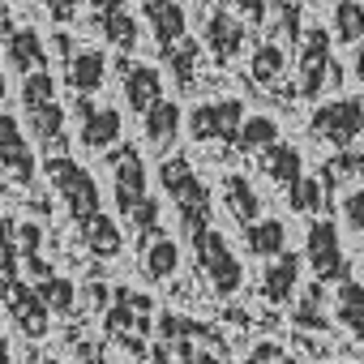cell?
<instances>
[{"label": "cell", "instance_id": "6da1fadb", "mask_svg": "<svg viewBox=\"0 0 364 364\" xmlns=\"http://www.w3.org/2000/svg\"><path fill=\"white\" fill-rule=\"evenodd\" d=\"M159 185L176 202L180 223H185V236L189 240L210 228V189L198 180V171H193V163L185 154H171V159L159 163Z\"/></svg>", "mask_w": 364, "mask_h": 364}, {"label": "cell", "instance_id": "7a4b0ae2", "mask_svg": "<svg viewBox=\"0 0 364 364\" xmlns=\"http://www.w3.org/2000/svg\"><path fill=\"white\" fill-rule=\"evenodd\" d=\"M43 171H48V185L56 189V198L65 202L69 219L77 223V232L103 215V202H99V185H95V176H90L82 163H73L69 154H48Z\"/></svg>", "mask_w": 364, "mask_h": 364}, {"label": "cell", "instance_id": "3957f363", "mask_svg": "<svg viewBox=\"0 0 364 364\" xmlns=\"http://www.w3.org/2000/svg\"><path fill=\"white\" fill-rule=\"evenodd\" d=\"M154 304H150V296H141V291H129V287H116L112 291V304H107V313H103V326H107V334L124 347V351H133V355H141L150 343V330H154Z\"/></svg>", "mask_w": 364, "mask_h": 364}, {"label": "cell", "instance_id": "277c9868", "mask_svg": "<svg viewBox=\"0 0 364 364\" xmlns=\"http://www.w3.org/2000/svg\"><path fill=\"white\" fill-rule=\"evenodd\" d=\"M343 69L334 65V43L326 26H309L296 43V95L300 99H317L326 90V82H338Z\"/></svg>", "mask_w": 364, "mask_h": 364}, {"label": "cell", "instance_id": "5b68a950", "mask_svg": "<svg viewBox=\"0 0 364 364\" xmlns=\"http://www.w3.org/2000/svg\"><path fill=\"white\" fill-rule=\"evenodd\" d=\"M189 245H193V257H198L202 279H206L219 296H236L240 283H245V266H240V257L232 253L228 236H223L219 228H206V232L193 236Z\"/></svg>", "mask_w": 364, "mask_h": 364}, {"label": "cell", "instance_id": "8992f818", "mask_svg": "<svg viewBox=\"0 0 364 364\" xmlns=\"http://www.w3.org/2000/svg\"><path fill=\"white\" fill-rule=\"evenodd\" d=\"M245 103L240 99H210V103H198L189 112V137L193 141H228L236 146L240 141V129H245Z\"/></svg>", "mask_w": 364, "mask_h": 364}, {"label": "cell", "instance_id": "52a82bcc", "mask_svg": "<svg viewBox=\"0 0 364 364\" xmlns=\"http://www.w3.org/2000/svg\"><path fill=\"white\" fill-rule=\"evenodd\" d=\"M304 262L313 266L317 283L334 287L347 279V257H343V240H338V228L330 219H313L309 232H304Z\"/></svg>", "mask_w": 364, "mask_h": 364}, {"label": "cell", "instance_id": "ba28073f", "mask_svg": "<svg viewBox=\"0 0 364 364\" xmlns=\"http://www.w3.org/2000/svg\"><path fill=\"white\" fill-rule=\"evenodd\" d=\"M313 137L334 146V150H347L360 133H364V103L360 99H334V103H321L309 120Z\"/></svg>", "mask_w": 364, "mask_h": 364}, {"label": "cell", "instance_id": "9c48e42d", "mask_svg": "<svg viewBox=\"0 0 364 364\" xmlns=\"http://www.w3.org/2000/svg\"><path fill=\"white\" fill-rule=\"evenodd\" d=\"M0 304L9 309L14 326H18L26 338H43V334H48V326H52V309L43 304V296L35 291V283L26 287L18 274H14V279H0Z\"/></svg>", "mask_w": 364, "mask_h": 364}, {"label": "cell", "instance_id": "30bf717a", "mask_svg": "<svg viewBox=\"0 0 364 364\" xmlns=\"http://www.w3.org/2000/svg\"><path fill=\"white\" fill-rule=\"evenodd\" d=\"M107 167H112V185H116V210L124 219H133L141 210V202L150 198V189H146V163H141V154L133 146H120V150L107 154Z\"/></svg>", "mask_w": 364, "mask_h": 364}, {"label": "cell", "instance_id": "8fae6325", "mask_svg": "<svg viewBox=\"0 0 364 364\" xmlns=\"http://www.w3.org/2000/svg\"><path fill=\"white\" fill-rule=\"evenodd\" d=\"M73 112H77V120H82V146H86V150H107V146L120 141L124 116H120L116 107H95L90 95H77Z\"/></svg>", "mask_w": 364, "mask_h": 364}, {"label": "cell", "instance_id": "7c38bea8", "mask_svg": "<svg viewBox=\"0 0 364 364\" xmlns=\"http://www.w3.org/2000/svg\"><path fill=\"white\" fill-rule=\"evenodd\" d=\"M0 167H5L18 185H35V150L26 146L22 124L9 112H0Z\"/></svg>", "mask_w": 364, "mask_h": 364}, {"label": "cell", "instance_id": "4fadbf2b", "mask_svg": "<svg viewBox=\"0 0 364 364\" xmlns=\"http://www.w3.org/2000/svg\"><path fill=\"white\" fill-rule=\"evenodd\" d=\"M90 26L112 43V48H120V52H133L137 48V22H133V14H129V5L124 0H90Z\"/></svg>", "mask_w": 364, "mask_h": 364}, {"label": "cell", "instance_id": "5bb4252c", "mask_svg": "<svg viewBox=\"0 0 364 364\" xmlns=\"http://www.w3.org/2000/svg\"><path fill=\"white\" fill-rule=\"evenodd\" d=\"M120 86H124V99L137 116H146L159 99H163V73L154 65H137V60H120Z\"/></svg>", "mask_w": 364, "mask_h": 364}, {"label": "cell", "instance_id": "9a60e30c", "mask_svg": "<svg viewBox=\"0 0 364 364\" xmlns=\"http://www.w3.org/2000/svg\"><path fill=\"white\" fill-rule=\"evenodd\" d=\"M206 43H210V52H215L219 65H232L245 52V22L236 18L232 5H223V9H215L206 18Z\"/></svg>", "mask_w": 364, "mask_h": 364}, {"label": "cell", "instance_id": "2e32d148", "mask_svg": "<svg viewBox=\"0 0 364 364\" xmlns=\"http://www.w3.org/2000/svg\"><path fill=\"white\" fill-rule=\"evenodd\" d=\"M137 249H141V274L150 283H163V279H171L180 270V245L163 228L150 232V236H137Z\"/></svg>", "mask_w": 364, "mask_h": 364}, {"label": "cell", "instance_id": "e0dca14e", "mask_svg": "<svg viewBox=\"0 0 364 364\" xmlns=\"http://www.w3.org/2000/svg\"><path fill=\"white\" fill-rule=\"evenodd\" d=\"M300 287V253L283 249L279 257H270L266 274H262V300L266 304H291Z\"/></svg>", "mask_w": 364, "mask_h": 364}, {"label": "cell", "instance_id": "ac0fdd59", "mask_svg": "<svg viewBox=\"0 0 364 364\" xmlns=\"http://www.w3.org/2000/svg\"><path fill=\"white\" fill-rule=\"evenodd\" d=\"M5 56H9L14 73H22V77L35 69H48V48L35 26H5Z\"/></svg>", "mask_w": 364, "mask_h": 364}, {"label": "cell", "instance_id": "d6986e66", "mask_svg": "<svg viewBox=\"0 0 364 364\" xmlns=\"http://www.w3.org/2000/svg\"><path fill=\"white\" fill-rule=\"evenodd\" d=\"M107 77V56L99 48H73L65 56V82L73 95H95Z\"/></svg>", "mask_w": 364, "mask_h": 364}, {"label": "cell", "instance_id": "ffe728a7", "mask_svg": "<svg viewBox=\"0 0 364 364\" xmlns=\"http://www.w3.org/2000/svg\"><path fill=\"white\" fill-rule=\"evenodd\" d=\"M22 112H26L31 137L56 154V146H65V107H60L56 99H48V103H31V107H22Z\"/></svg>", "mask_w": 364, "mask_h": 364}, {"label": "cell", "instance_id": "44dd1931", "mask_svg": "<svg viewBox=\"0 0 364 364\" xmlns=\"http://www.w3.org/2000/svg\"><path fill=\"white\" fill-rule=\"evenodd\" d=\"M240 240H245V249H249L253 257H266V262H270V257H279V253L287 249V228H283V219L262 215V219L245 223Z\"/></svg>", "mask_w": 364, "mask_h": 364}, {"label": "cell", "instance_id": "7402d4cb", "mask_svg": "<svg viewBox=\"0 0 364 364\" xmlns=\"http://www.w3.org/2000/svg\"><path fill=\"white\" fill-rule=\"evenodd\" d=\"M223 206H228V215L245 228V223H253V219H262V198H257V189L249 185V176H228L223 180Z\"/></svg>", "mask_w": 364, "mask_h": 364}, {"label": "cell", "instance_id": "603a6c76", "mask_svg": "<svg viewBox=\"0 0 364 364\" xmlns=\"http://www.w3.org/2000/svg\"><path fill=\"white\" fill-rule=\"evenodd\" d=\"M334 321H343L355 338H364V283H355L351 274L334 283Z\"/></svg>", "mask_w": 364, "mask_h": 364}, {"label": "cell", "instance_id": "cb8c5ba5", "mask_svg": "<svg viewBox=\"0 0 364 364\" xmlns=\"http://www.w3.org/2000/svg\"><path fill=\"white\" fill-rule=\"evenodd\" d=\"M257 159H262L266 180H274V185H283V189H291L296 180L304 176V171H300V167H304V163H300V150H296V146H287V141H274V146H270V150H262Z\"/></svg>", "mask_w": 364, "mask_h": 364}, {"label": "cell", "instance_id": "d4e9b609", "mask_svg": "<svg viewBox=\"0 0 364 364\" xmlns=\"http://www.w3.org/2000/svg\"><path fill=\"white\" fill-rule=\"evenodd\" d=\"M180 120H185V112H180L171 99H159L146 116H141V129H146V141H154L159 150L171 146L180 137Z\"/></svg>", "mask_w": 364, "mask_h": 364}, {"label": "cell", "instance_id": "484cf974", "mask_svg": "<svg viewBox=\"0 0 364 364\" xmlns=\"http://www.w3.org/2000/svg\"><path fill=\"white\" fill-rule=\"evenodd\" d=\"M146 18H150V31H154L159 52H163V48H171V43H180V39L189 35V18H185V9H180L176 0H167V5L150 9Z\"/></svg>", "mask_w": 364, "mask_h": 364}, {"label": "cell", "instance_id": "4316f807", "mask_svg": "<svg viewBox=\"0 0 364 364\" xmlns=\"http://www.w3.org/2000/svg\"><path fill=\"white\" fill-rule=\"evenodd\" d=\"M82 240H86V249L95 257H120V249H124V232H120V223L112 215H99L95 223H86Z\"/></svg>", "mask_w": 364, "mask_h": 364}, {"label": "cell", "instance_id": "83f0119b", "mask_svg": "<svg viewBox=\"0 0 364 364\" xmlns=\"http://www.w3.org/2000/svg\"><path fill=\"white\" fill-rule=\"evenodd\" d=\"M35 291L43 296V304L52 309V317H69V313L77 309V300H82L77 283H73V279H65V274H48V279H35Z\"/></svg>", "mask_w": 364, "mask_h": 364}, {"label": "cell", "instance_id": "f1b7e54d", "mask_svg": "<svg viewBox=\"0 0 364 364\" xmlns=\"http://www.w3.org/2000/svg\"><path fill=\"white\" fill-rule=\"evenodd\" d=\"M274 141H283V137H279V120H274V116H266V112L245 116V129H240L236 150H245V154H262V150H270Z\"/></svg>", "mask_w": 364, "mask_h": 364}, {"label": "cell", "instance_id": "f546056e", "mask_svg": "<svg viewBox=\"0 0 364 364\" xmlns=\"http://www.w3.org/2000/svg\"><path fill=\"white\" fill-rule=\"evenodd\" d=\"M287 202H291V210L296 215H326L330 210V193H326V180L317 176H300L296 185L287 189Z\"/></svg>", "mask_w": 364, "mask_h": 364}, {"label": "cell", "instance_id": "4dcf8cb0", "mask_svg": "<svg viewBox=\"0 0 364 364\" xmlns=\"http://www.w3.org/2000/svg\"><path fill=\"white\" fill-rule=\"evenodd\" d=\"M163 60H167V69H171V77H176L180 90H193V77H198V43L189 35L180 39V43H171V48H163Z\"/></svg>", "mask_w": 364, "mask_h": 364}, {"label": "cell", "instance_id": "1f68e13d", "mask_svg": "<svg viewBox=\"0 0 364 364\" xmlns=\"http://www.w3.org/2000/svg\"><path fill=\"white\" fill-rule=\"evenodd\" d=\"M283 69H287V52H283L279 43H262V48L253 52V60H249V77H253L257 86H274V82L283 77Z\"/></svg>", "mask_w": 364, "mask_h": 364}, {"label": "cell", "instance_id": "d6a6232c", "mask_svg": "<svg viewBox=\"0 0 364 364\" xmlns=\"http://www.w3.org/2000/svg\"><path fill=\"white\" fill-rule=\"evenodd\" d=\"M334 39L347 48L364 43V5L360 0H338L334 5Z\"/></svg>", "mask_w": 364, "mask_h": 364}, {"label": "cell", "instance_id": "836d02e7", "mask_svg": "<svg viewBox=\"0 0 364 364\" xmlns=\"http://www.w3.org/2000/svg\"><path fill=\"white\" fill-rule=\"evenodd\" d=\"M321 180H326V189H330V185H343V180H364V150H355V146L338 150V154L321 167Z\"/></svg>", "mask_w": 364, "mask_h": 364}, {"label": "cell", "instance_id": "e575fe53", "mask_svg": "<svg viewBox=\"0 0 364 364\" xmlns=\"http://www.w3.org/2000/svg\"><path fill=\"white\" fill-rule=\"evenodd\" d=\"M22 266V249H18V223L9 215H0V279H14Z\"/></svg>", "mask_w": 364, "mask_h": 364}, {"label": "cell", "instance_id": "d590c367", "mask_svg": "<svg viewBox=\"0 0 364 364\" xmlns=\"http://www.w3.org/2000/svg\"><path fill=\"white\" fill-rule=\"evenodd\" d=\"M321 300H326V283H313V287L304 291L300 309H296V326H304V330H326V309H321Z\"/></svg>", "mask_w": 364, "mask_h": 364}, {"label": "cell", "instance_id": "8d00e7d4", "mask_svg": "<svg viewBox=\"0 0 364 364\" xmlns=\"http://www.w3.org/2000/svg\"><path fill=\"white\" fill-rule=\"evenodd\" d=\"M48 99H56V77H52L48 69L26 73V77H22V107H31V103H48Z\"/></svg>", "mask_w": 364, "mask_h": 364}, {"label": "cell", "instance_id": "74e56055", "mask_svg": "<svg viewBox=\"0 0 364 364\" xmlns=\"http://www.w3.org/2000/svg\"><path fill=\"white\" fill-rule=\"evenodd\" d=\"M279 35L287 43H300V5H291V0L279 5Z\"/></svg>", "mask_w": 364, "mask_h": 364}, {"label": "cell", "instance_id": "f35d334b", "mask_svg": "<svg viewBox=\"0 0 364 364\" xmlns=\"http://www.w3.org/2000/svg\"><path fill=\"white\" fill-rule=\"evenodd\" d=\"M343 219H347L351 232L364 236V189H351V193L343 198Z\"/></svg>", "mask_w": 364, "mask_h": 364}, {"label": "cell", "instance_id": "ab89813d", "mask_svg": "<svg viewBox=\"0 0 364 364\" xmlns=\"http://www.w3.org/2000/svg\"><path fill=\"white\" fill-rule=\"evenodd\" d=\"M171 351L180 355V364H228V360H219L215 351H198V347H193V338H180V343H171Z\"/></svg>", "mask_w": 364, "mask_h": 364}, {"label": "cell", "instance_id": "60d3db41", "mask_svg": "<svg viewBox=\"0 0 364 364\" xmlns=\"http://www.w3.org/2000/svg\"><path fill=\"white\" fill-rule=\"evenodd\" d=\"M82 296H86L90 313H107V304H112V287H107L103 279H90V283L82 287Z\"/></svg>", "mask_w": 364, "mask_h": 364}, {"label": "cell", "instance_id": "b9f144b4", "mask_svg": "<svg viewBox=\"0 0 364 364\" xmlns=\"http://www.w3.org/2000/svg\"><path fill=\"white\" fill-rule=\"evenodd\" d=\"M228 5H232L249 26H262V22H266V9H270L266 0H228Z\"/></svg>", "mask_w": 364, "mask_h": 364}, {"label": "cell", "instance_id": "7bdbcfd3", "mask_svg": "<svg viewBox=\"0 0 364 364\" xmlns=\"http://www.w3.org/2000/svg\"><path fill=\"white\" fill-rule=\"evenodd\" d=\"M39 5L52 14V22H56V26H65V22H73V18H77V5H82V0H39Z\"/></svg>", "mask_w": 364, "mask_h": 364}, {"label": "cell", "instance_id": "ee69618b", "mask_svg": "<svg viewBox=\"0 0 364 364\" xmlns=\"http://www.w3.org/2000/svg\"><path fill=\"white\" fill-rule=\"evenodd\" d=\"M137 364H176V351H171V343H150L141 355H137Z\"/></svg>", "mask_w": 364, "mask_h": 364}, {"label": "cell", "instance_id": "f6af8a7d", "mask_svg": "<svg viewBox=\"0 0 364 364\" xmlns=\"http://www.w3.org/2000/svg\"><path fill=\"white\" fill-rule=\"evenodd\" d=\"M283 355H287V351H283L279 343H257V347H253V355H249L245 364H279Z\"/></svg>", "mask_w": 364, "mask_h": 364}, {"label": "cell", "instance_id": "bcb514c9", "mask_svg": "<svg viewBox=\"0 0 364 364\" xmlns=\"http://www.w3.org/2000/svg\"><path fill=\"white\" fill-rule=\"evenodd\" d=\"M355 77L364 82V43H355Z\"/></svg>", "mask_w": 364, "mask_h": 364}, {"label": "cell", "instance_id": "7dc6e473", "mask_svg": "<svg viewBox=\"0 0 364 364\" xmlns=\"http://www.w3.org/2000/svg\"><path fill=\"white\" fill-rule=\"evenodd\" d=\"M0 364H14V351H9V343L0 338Z\"/></svg>", "mask_w": 364, "mask_h": 364}, {"label": "cell", "instance_id": "c3c4849f", "mask_svg": "<svg viewBox=\"0 0 364 364\" xmlns=\"http://www.w3.org/2000/svg\"><path fill=\"white\" fill-rule=\"evenodd\" d=\"M159 5H167V0H141V9L150 14V9H159Z\"/></svg>", "mask_w": 364, "mask_h": 364}, {"label": "cell", "instance_id": "681fc988", "mask_svg": "<svg viewBox=\"0 0 364 364\" xmlns=\"http://www.w3.org/2000/svg\"><path fill=\"white\" fill-rule=\"evenodd\" d=\"M5 95H9V82H5V73H0V103H5Z\"/></svg>", "mask_w": 364, "mask_h": 364}, {"label": "cell", "instance_id": "f907efd6", "mask_svg": "<svg viewBox=\"0 0 364 364\" xmlns=\"http://www.w3.org/2000/svg\"><path fill=\"white\" fill-rule=\"evenodd\" d=\"M39 364H73V360H60V355H48V360H39Z\"/></svg>", "mask_w": 364, "mask_h": 364}, {"label": "cell", "instance_id": "816d5d0a", "mask_svg": "<svg viewBox=\"0 0 364 364\" xmlns=\"http://www.w3.org/2000/svg\"><path fill=\"white\" fill-rule=\"evenodd\" d=\"M266 5H270V9H279V5H283V0H266Z\"/></svg>", "mask_w": 364, "mask_h": 364}, {"label": "cell", "instance_id": "f5cc1de1", "mask_svg": "<svg viewBox=\"0 0 364 364\" xmlns=\"http://www.w3.org/2000/svg\"><path fill=\"white\" fill-rule=\"evenodd\" d=\"M202 5H210V0H202Z\"/></svg>", "mask_w": 364, "mask_h": 364}]
</instances>
